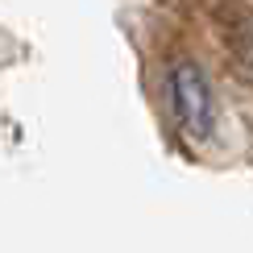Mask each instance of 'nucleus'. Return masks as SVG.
Wrapping results in <instances>:
<instances>
[{"label": "nucleus", "mask_w": 253, "mask_h": 253, "mask_svg": "<svg viewBox=\"0 0 253 253\" xmlns=\"http://www.w3.org/2000/svg\"><path fill=\"white\" fill-rule=\"evenodd\" d=\"M170 104H174V117L191 137H208L216 125V100L212 87H208L204 71L195 62H174L170 67Z\"/></svg>", "instance_id": "f257e3e1"}]
</instances>
